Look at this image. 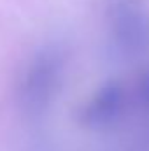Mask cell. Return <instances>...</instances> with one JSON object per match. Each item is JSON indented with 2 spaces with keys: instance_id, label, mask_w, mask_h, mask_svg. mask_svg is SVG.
Wrapping results in <instances>:
<instances>
[{
  "instance_id": "6da1fadb",
  "label": "cell",
  "mask_w": 149,
  "mask_h": 151,
  "mask_svg": "<svg viewBox=\"0 0 149 151\" xmlns=\"http://www.w3.org/2000/svg\"><path fill=\"white\" fill-rule=\"evenodd\" d=\"M65 60L60 49L46 47L30 62L19 88V104L27 113H42L49 107L62 83Z\"/></svg>"
},
{
  "instance_id": "7a4b0ae2",
  "label": "cell",
  "mask_w": 149,
  "mask_h": 151,
  "mask_svg": "<svg viewBox=\"0 0 149 151\" xmlns=\"http://www.w3.org/2000/svg\"><path fill=\"white\" fill-rule=\"evenodd\" d=\"M128 90L125 84L112 81L104 84L82 109V123L91 128H104L116 123L126 107Z\"/></svg>"
},
{
  "instance_id": "3957f363",
  "label": "cell",
  "mask_w": 149,
  "mask_h": 151,
  "mask_svg": "<svg viewBox=\"0 0 149 151\" xmlns=\"http://www.w3.org/2000/svg\"><path fill=\"white\" fill-rule=\"evenodd\" d=\"M112 37L123 53L142 49L149 39V21L146 14L132 4L117 5L112 14Z\"/></svg>"
}]
</instances>
